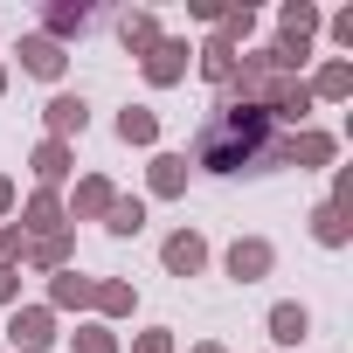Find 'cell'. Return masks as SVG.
I'll list each match as a JSON object with an SVG mask.
<instances>
[{
  "instance_id": "6da1fadb",
  "label": "cell",
  "mask_w": 353,
  "mask_h": 353,
  "mask_svg": "<svg viewBox=\"0 0 353 353\" xmlns=\"http://www.w3.org/2000/svg\"><path fill=\"white\" fill-rule=\"evenodd\" d=\"M270 139H277L270 111L215 97V111H208V118H201V132H194V166H208V173H243V166H263Z\"/></svg>"
},
{
  "instance_id": "7a4b0ae2",
  "label": "cell",
  "mask_w": 353,
  "mask_h": 353,
  "mask_svg": "<svg viewBox=\"0 0 353 353\" xmlns=\"http://www.w3.org/2000/svg\"><path fill=\"white\" fill-rule=\"evenodd\" d=\"M332 152H339V139H332V132L298 125V132H277V139H270L263 166H298V173H319V166H332Z\"/></svg>"
},
{
  "instance_id": "3957f363",
  "label": "cell",
  "mask_w": 353,
  "mask_h": 353,
  "mask_svg": "<svg viewBox=\"0 0 353 353\" xmlns=\"http://www.w3.org/2000/svg\"><path fill=\"white\" fill-rule=\"evenodd\" d=\"M188 70H194V42H181V35H166L152 56H139V77H145L152 90H173V83H188Z\"/></svg>"
},
{
  "instance_id": "277c9868",
  "label": "cell",
  "mask_w": 353,
  "mask_h": 353,
  "mask_svg": "<svg viewBox=\"0 0 353 353\" xmlns=\"http://www.w3.org/2000/svg\"><path fill=\"white\" fill-rule=\"evenodd\" d=\"M222 270H229L236 284H263V277L277 270V243H270V236H236L229 256H222Z\"/></svg>"
},
{
  "instance_id": "5b68a950",
  "label": "cell",
  "mask_w": 353,
  "mask_h": 353,
  "mask_svg": "<svg viewBox=\"0 0 353 353\" xmlns=\"http://www.w3.org/2000/svg\"><path fill=\"white\" fill-rule=\"evenodd\" d=\"M8 346L14 353H49L56 346V312L49 305H14L8 312Z\"/></svg>"
},
{
  "instance_id": "8992f818",
  "label": "cell",
  "mask_w": 353,
  "mask_h": 353,
  "mask_svg": "<svg viewBox=\"0 0 353 353\" xmlns=\"http://www.w3.org/2000/svg\"><path fill=\"white\" fill-rule=\"evenodd\" d=\"M159 263H166V277H201L208 270V236L201 229H173L159 243Z\"/></svg>"
},
{
  "instance_id": "52a82bcc",
  "label": "cell",
  "mask_w": 353,
  "mask_h": 353,
  "mask_svg": "<svg viewBox=\"0 0 353 353\" xmlns=\"http://www.w3.org/2000/svg\"><path fill=\"white\" fill-rule=\"evenodd\" d=\"M42 125H49V139L77 145V139H83V125H90V104H83V90H56V97L42 104Z\"/></svg>"
},
{
  "instance_id": "ba28073f",
  "label": "cell",
  "mask_w": 353,
  "mask_h": 353,
  "mask_svg": "<svg viewBox=\"0 0 353 353\" xmlns=\"http://www.w3.org/2000/svg\"><path fill=\"white\" fill-rule=\"evenodd\" d=\"M70 166H77V145H63V139H42V145L28 152V173H35V188H49V194H63Z\"/></svg>"
},
{
  "instance_id": "9c48e42d",
  "label": "cell",
  "mask_w": 353,
  "mask_h": 353,
  "mask_svg": "<svg viewBox=\"0 0 353 353\" xmlns=\"http://www.w3.org/2000/svg\"><path fill=\"white\" fill-rule=\"evenodd\" d=\"M188 152H152V166H145V194L152 201H181L188 194Z\"/></svg>"
},
{
  "instance_id": "30bf717a",
  "label": "cell",
  "mask_w": 353,
  "mask_h": 353,
  "mask_svg": "<svg viewBox=\"0 0 353 353\" xmlns=\"http://www.w3.org/2000/svg\"><path fill=\"white\" fill-rule=\"evenodd\" d=\"M111 201H118V188L104 181V173H83V181L70 188V201H63V208H70V222H104V215H111Z\"/></svg>"
},
{
  "instance_id": "8fae6325",
  "label": "cell",
  "mask_w": 353,
  "mask_h": 353,
  "mask_svg": "<svg viewBox=\"0 0 353 353\" xmlns=\"http://www.w3.org/2000/svg\"><path fill=\"white\" fill-rule=\"evenodd\" d=\"M21 70L28 77H42V83H63V70H70V49L63 42H49V35H21Z\"/></svg>"
},
{
  "instance_id": "7c38bea8",
  "label": "cell",
  "mask_w": 353,
  "mask_h": 353,
  "mask_svg": "<svg viewBox=\"0 0 353 353\" xmlns=\"http://www.w3.org/2000/svg\"><path fill=\"white\" fill-rule=\"evenodd\" d=\"M63 229H70V208H63V194L35 188V194L21 201V236H63Z\"/></svg>"
},
{
  "instance_id": "4fadbf2b",
  "label": "cell",
  "mask_w": 353,
  "mask_h": 353,
  "mask_svg": "<svg viewBox=\"0 0 353 353\" xmlns=\"http://www.w3.org/2000/svg\"><path fill=\"white\" fill-rule=\"evenodd\" d=\"M118 42H125V56H152V49L166 42V28H159L152 8H125V14H118Z\"/></svg>"
},
{
  "instance_id": "5bb4252c",
  "label": "cell",
  "mask_w": 353,
  "mask_h": 353,
  "mask_svg": "<svg viewBox=\"0 0 353 353\" xmlns=\"http://www.w3.org/2000/svg\"><path fill=\"white\" fill-rule=\"evenodd\" d=\"M90 298H97V277H83L77 263L49 277V312H90Z\"/></svg>"
},
{
  "instance_id": "9a60e30c",
  "label": "cell",
  "mask_w": 353,
  "mask_h": 353,
  "mask_svg": "<svg viewBox=\"0 0 353 353\" xmlns=\"http://www.w3.org/2000/svg\"><path fill=\"white\" fill-rule=\"evenodd\" d=\"M263 325H270V346H305V339H312V312H305L298 298H277Z\"/></svg>"
},
{
  "instance_id": "2e32d148",
  "label": "cell",
  "mask_w": 353,
  "mask_h": 353,
  "mask_svg": "<svg viewBox=\"0 0 353 353\" xmlns=\"http://www.w3.org/2000/svg\"><path fill=\"white\" fill-rule=\"evenodd\" d=\"M90 21H97V14L83 8V0H49V8H42V35H49V42H77Z\"/></svg>"
},
{
  "instance_id": "e0dca14e",
  "label": "cell",
  "mask_w": 353,
  "mask_h": 353,
  "mask_svg": "<svg viewBox=\"0 0 353 353\" xmlns=\"http://www.w3.org/2000/svg\"><path fill=\"white\" fill-rule=\"evenodd\" d=\"M70 256H77V236L63 229V236H28V256H21V263L56 277V270H70Z\"/></svg>"
},
{
  "instance_id": "ac0fdd59",
  "label": "cell",
  "mask_w": 353,
  "mask_h": 353,
  "mask_svg": "<svg viewBox=\"0 0 353 353\" xmlns=\"http://www.w3.org/2000/svg\"><path fill=\"white\" fill-rule=\"evenodd\" d=\"M305 90H312V104H319V97H325V104L353 97V63H346V56H325V63H319V77H312Z\"/></svg>"
},
{
  "instance_id": "d6986e66",
  "label": "cell",
  "mask_w": 353,
  "mask_h": 353,
  "mask_svg": "<svg viewBox=\"0 0 353 353\" xmlns=\"http://www.w3.org/2000/svg\"><path fill=\"white\" fill-rule=\"evenodd\" d=\"M90 312L111 325V319H132L139 312V291L125 284V277H97V298H90Z\"/></svg>"
},
{
  "instance_id": "ffe728a7",
  "label": "cell",
  "mask_w": 353,
  "mask_h": 353,
  "mask_svg": "<svg viewBox=\"0 0 353 353\" xmlns=\"http://www.w3.org/2000/svg\"><path fill=\"white\" fill-rule=\"evenodd\" d=\"M118 139L125 145H159V111L152 104H125L118 111Z\"/></svg>"
},
{
  "instance_id": "44dd1931",
  "label": "cell",
  "mask_w": 353,
  "mask_h": 353,
  "mask_svg": "<svg viewBox=\"0 0 353 353\" xmlns=\"http://www.w3.org/2000/svg\"><path fill=\"white\" fill-rule=\"evenodd\" d=\"M194 70H201V77H208V83H215V90H222V83H229V77H236V49H229V42H215V35H208V42H201V49H194Z\"/></svg>"
},
{
  "instance_id": "7402d4cb",
  "label": "cell",
  "mask_w": 353,
  "mask_h": 353,
  "mask_svg": "<svg viewBox=\"0 0 353 353\" xmlns=\"http://www.w3.org/2000/svg\"><path fill=\"white\" fill-rule=\"evenodd\" d=\"M250 35H256V14H250V8H222V14H215V42H229L236 56L250 49Z\"/></svg>"
},
{
  "instance_id": "603a6c76",
  "label": "cell",
  "mask_w": 353,
  "mask_h": 353,
  "mask_svg": "<svg viewBox=\"0 0 353 353\" xmlns=\"http://www.w3.org/2000/svg\"><path fill=\"white\" fill-rule=\"evenodd\" d=\"M104 229H111L118 243H132V236L145 229V201H139V194H118V201H111V215H104Z\"/></svg>"
},
{
  "instance_id": "cb8c5ba5",
  "label": "cell",
  "mask_w": 353,
  "mask_h": 353,
  "mask_svg": "<svg viewBox=\"0 0 353 353\" xmlns=\"http://www.w3.org/2000/svg\"><path fill=\"white\" fill-rule=\"evenodd\" d=\"M312 236H319L325 250H346V243H353V229H346V208L319 201V208H312Z\"/></svg>"
},
{
  "instance_id": "d4e9b609",
  "label": "cell",
  "mask_w": 353,
  "mask_h": 353,
  "mask_svg": "<svg viewBox=\"0 0 353 353\" xmlns=\"http://www.w3.org/2000/svg\"><path fill=\"white\" fill-rule=\"evenodd\" d=\"M70 346H77V353H118V332H111L104 319H83V325L70 332Z\"/></svg>"
},
{
  "instance_id": "484cf974",
  "label": "cell",
  "mask_w": 353,
  "mask_h": 353,
  "mask_svg": "<svg viewBox=\"0 0 353 353\" xmlns=\"http://www.w3.org/2000/svg\"><path fill=\"white\" fill-rule=\"evenodd\" d=\"M132 353H181V346H173V325H145L132 339Z\"/></svg>"
},
{
  "instance_id": "4316f807",
  "label": "cell",
  "mask_w": 353,
  "mask_h": 353,
  "mask_svg": "<svg viewBox=\"0 0 353 353\" xmlns=\"http://www.w3.org/2000/svg\"><path fill=\"white\" fill-rule=\"evenodd\" d=\"M28 256V236H21V222H0V263H21Z\"/></svg>"
},
{
  "instance_id": "83f0119b",
  "label": "cell",
  "mask_w": 353,
  "mask_h": 353,
  "mask_svg": "<svg viewBox=\"0 0 353 353\" xmlns=\"http://www.w3.org/2000/svg\"><path fill=\"white\" fill-rule=\"evenodd\" d=\"M0 305H8V312L21 305V263H0Z\"/></svg>"
},
{
  "instance_id": "f1b7e54d",
  "label": "cell",
  "mask_w": 353,
  "mask_h": 353,
  "mask_svg": "<svg viewBox=\"0 0 353 353\" xmlns=\"http://www.w3.org/2000/svg\"><path fill=\"white\" fill-rule=\"evenodd\" d=\"M332 42H339V49H353V8H346V14H332Z\"/></svg>"
},
{
  "instance_id": "f546056e",
  "label": "cell",
  "mask_w": 353,
  "mask_h": 353,
  "mask_svg": "<svg viewBox=\"0 0 353 353\" xmlns=\"http://www.w3.org/2000/svg\"><path fill=\"white\" fill-rule=\"evenodd\" d=\"M14 201H21V194H14V181L0 173V215H14Z\"/></svg>"
},
{
  "instance_id": "4dcf8cb0",
  "label": "cell",
  "mask_w": 353,
  "mask_h": 353,
  "mask_svg": "<svg viewBox=\"0 0 353 353\" xmlns=\"http://www.w3.org/2000/svg\"><path fill=\"white\" fill-rule=\"evenodd\" d=\"M188 353H229V346H222V339H194Z\"/></svg>"
},
{
  "instance_id": "1f68e13d",
  "label": "cell",
  "mask_w": 353,
  "mask_h": 353,
  "mask_svg": "<svg viewBox=\"0 0 353 353\" xmlns=\"http://www.w3.org/2000/svg\"><path fill=\"white\" fill-rule=\"evenodd\" d=\"M0 97H8V63H0Z\"/></svg>"
}]
</instances>
